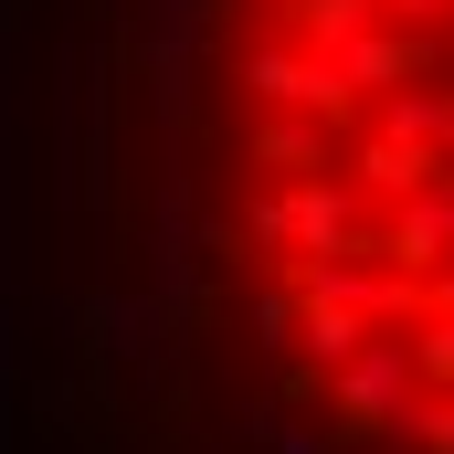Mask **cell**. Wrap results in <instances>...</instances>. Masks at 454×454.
Instances as JSON below:
<instances>
[{"label": "cell", "mask_w": 454, "mask_h": 454, "mask_svg": "<svg viewBox=\"0 0 454 454\" xmlns=\"http://www.w3.org/2000/svg\"><path fill=\"white\" fill-rule=\"evenodd\" d=\"M243 96L264 116H359V96L339 85V64L317 53V43H243Z\"/></svg>", "instance_id": "6da1fadb"}, {"label": "cell", "mask_w": 454, "mask_h": 454, "mask_svg": "<svg viewBox=\"0 0 454 454\" xmlns=\"http://www.w3.org/2000/svg\"><path fill=\"white\" fill-rule=\"evenodd\" d=\"M275 191H286V243H296V264H307V254H359V243L380 232L348 169H317V180H275Z\"/></svg>", "instance_id": "7a4b0ae2"}, {"label": "cell", "mask_w": 454, "mask_h": 454, "mask_svg": "<svg viewBox=\"0 0 454 454\" xmlns=\"http://www.w3.org/2000/svg\"><path fill=\"white\" fill-rule=\"evenodd\" d=\"M370 254H380V264H402V275H444V264H454V159H444V180H434V191H412V201H391V212H380Z\"/></svg>", "instance_id": "3957f363"}, {"label": "cell", "mask_w": 454, "mask_h": 454, "mask_svg": "<svg viewBox=\"0 0 454 454\" xmlns=\"http://www.w3.org/2000/svg\"><path fill=\"white\" fill-rule=\"evenodd\" d=\"M339 169L359 180V201H412V191L444 180V148H412V137H391V127H348Z\"/></svg>", "instance_id": "277c9868"}, {"label": "cell", "mask_w": 454, "mask_h": 454, "mask_svg": "<svg viewBox=\"0 0 454 454\" xmlns=\"http://www.w3.org/2000/svg\"><path fill=\"white\" fill-rule=\"evenodd\" d=\"M328 64H339L348 96H391V85H412L423 64H434V32H391V21H370V32H348V43H328Z\"/></svg>", "instance_id": "5b68a950"}, {"label": "cell", "mask_w": 454, "mask_h": 454, "mask_svg": "<svg viewBox=\"0 0 454 454\" xmlns=\"http://www.w3.org/2000/svg\"><path fill=\"white\" fill-rule=\"evenodd\" d=\"M359 127V116H348ZM339 116H264L254 106V169H275V180H317V169H339V137H348Z\"/></svg>", "instance_id": "8992f818"}, {"label": "cell", "mask_w": 454, "mask_h": 454, "mask_svg": "<svg viewBox=\"0 0 454 454\" xmlns=\"http://www.w3.org/2000/svg\"><path fill=\"white\" fill-rule=\"evenodd\" d=\"M370 127H391V137H412V148H444L454 159V85H391L380 106H370Z\"/></svg>", "instance_id": "52a82bcc"}, {"label": "cell", "mask_w": 454, "mask_h": 454, "mask_svg": "<svg viewBox=\"0 0 454 454\" xmlns=\"http://www.w3.org/2000/svg\"><path fill=\"white\" fill-rule=\"evenodd\" d=\"M243 328L264 339V359H286V348H296V328H307V296H296L286 275H264V286L243 296Z\"/></svg>", "instance_id": "ba28073f"}, {"label": "cell", "mask_w": 454, "mask_h": 454, "mask_svg": "<svg viewBox=\"0 0 454 454\" xmlns=\"http://www.w3.org/2000/svg\"><path fill=\"white\" fill-rule=\"evenodd\" d=\"M370 21H380V0H307V11H296V43L328 53V43H348V32H370Z\"/></svg>", "instance_id": "9c48e42d"}, {"label": "cell", "mask_w": 454, "mask_h": 454, "mask_svg": "<svg viewBox=\"0 0 454 454\" xmlns=\"http://www.w3.org/2000/svg\"><path fill=\"white\" fill-rule=\"evenodd\" d=\"M412 359H423V391H454V307H434L412 328Z\"/></svg>", "instance_id": "30bf717a"}, {"label": "cell", "mask_w": 454, "mask_h": 454, "mask_svg": "<svg viewBox=\"0 0 454 454\" xmlns=\"http://www.w3.org/2000/svg\"><path fill=\"white\" fill-rule=\"evenodd\" d=\"M444 11H454V0H380L391 32H444Z\"/></svg>", "instance_id": "8fae6325"}, {"label": "cell", "mask_w": 454, "mask_h": 454, "mask_svg": "<svg viewBox=\"0 0 454 454\" xmlns=\"http://www.w3.org/2000/svg\"><path fill=\"white\" fill-rule=\"evenodd\" d=\"M264 11H286V21H296V11H307V0H264Z\"/></svg>", "instance_id": "7c38bea8"}]
</instances>
